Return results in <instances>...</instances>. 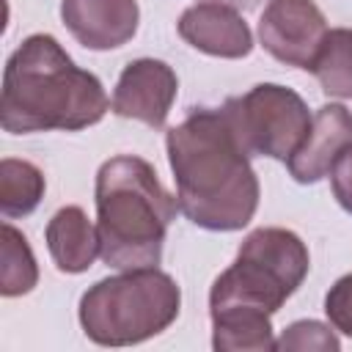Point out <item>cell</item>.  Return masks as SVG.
<instances>
[{"instance_id": "cell-10", "label": "cell", "mask_w": 352, "mask_h": 352, "mask_svg": "<svg viewBox=\"0 0 352 352\" xmlns=\"http://www.w3.org/2000/svg\"><path fill=\"white\" fill-rule=\"evenodd\" d=\"M60 19L82 47L104 52L138 33L140 8L138 0H60Z\"/></svg>"}, {"instance_id": "cell-17", "label": "cell", "mask_w": 352, "mask_h": 352, "mask_svg": "<svg viewBox=\"0 0 352 352\" xmlns=\"http://www.w3.org/2000/svg\"><path fill=\"white\" fill-rule=\"evenodd\" d=\"M275 349H319V352H338L341 349V341L338 336L316 322V319H300V322H292L280 338H275Z\"/></svg>"}, {"instance_id": "cell-3", "label": "cell", "mask_w": 352, "mask_h": 352, "mask_svg": "<svg viewBox=\"0 0 352 352\" xmlns=\"http://www.w3.org/2000/svg\"><path fill=\"white\" fill-rule=\"evenodd\" d=\"M94 198L102 261L113 270L157 267L179 204L154 165L135 154L110 157L96 170Z\"/></svg>"}, {"instance_id": "cell-15", "label": "cell", "mask_w": 352, "mask_h": 352, "mask_svg": "<svg viewBox=\"0 0 352 352\" xmlns=\"http://www.w3.org/2000/svg\"><path fill=\"white\" fill-rule=\"evenodd\" d=\"M47 182L44 173L28 162L6 157L0 162V212L6 217H25L30 214L44 198Z\"/></svg>"}, {"instance_id": "cell-7", "label": "cell", "mask_w": 352, "mask_h": 352, "mask_svg": "<svg viewBox=\"0 0 352 352\" xmlns=\"http://www.w3.org/2000/svg\"><path fill=\"white\" fill-rule=\"evenodd\" d=\"M327 30V19L314 0H270L258 19L261 47L275 60L308 72Z\"/></svg>"}, {"instance_id": "cell-8", "label": "cell", "mask_w": 352, "mask_h": 352, "mask_svg": "<svg viewBox=\"0 0 352 352\" xmlns=\"http://www.w3.org/2000/svg\"><path fill=\"white\" fill-rule=\"evenodd\" d=\"M179 91L176 72L157 58L129 60L116 82L110 110L121 118L143 121L151 129H162Z\"/></svg>"}, {"instance_id": "cell-2", "label": "cell", "mask_w": 352, "mask_h": 352, "mask_svg": "<svg viewBox=\"0 0 352 352\" xmlns=\"http://www.w3.org/2000/svg\"><path fill=\"white\" fill-rule=\"evenodd\" d=\"M110 110L96 74L80 69L50 33L28 36L8 58L0 94V124L11 135L77 132Z\"/></svg>"}, {"instance_id": "cell-14", "label": "cell", "mask_w": 352, "mask_h": 352, "mask_svg": "<svg viewBox=\"0 0 352 352\" xmlns=\"http://www.w3.org/2000/svg\"><path fill=\"white\" fill-rule=\"evenodd\" d=\"M311 72L327 96L352 99V28L327 30Z\"/></svg>"}, {"instance_id": "cell-20", "label": "cell", "mask_w": 352, "mask_h": 352, "mask_svg": "<svg viewBox=\"0 0 352 352\" xmlns=\"http://www.w3.org/2000/svg\"><path fill=\"white\" fill-rule=\"evenodd\" d=\"M214 3H228V6H236V3H242V0H214Z\"/></svg>"}, {"instance_id": "cell-13", "label": "cell", "mask_w": 352, "mask_h": 352, "mask_svg": "<svg viewBox=\"0 0 352 352\" xmlns=\"http://www.w3.org/2000/svg\"><path fill=\"white\" fill-rule=\"evenodd\" d=\"M212 316V346L217 352H267L275 349L272 316L256 311H220Z\"/></svg>"}, {"instance_id": "cell-18", "label": "cell", "mask_w": 352, "mask_h": 352, "mask_svg": "<svg viewBox=\"0 0 352 352\" xmlns=\"http://www.w3.org/2000/svg\"><path fill=\"white\" fill-rule=\"evenodd\" d=\"M324 314L330 327L352 338V272L338 278L324 294Z\"/></svg>"}, {"instance_id": "cell-9", "label": "cell", "mask_w": 352, "mask_h": 352, "mask_svg": "<svg viewBox=\"0 0 352 352\" xmlns=\"http://www.w3.org/2000/svg\"><path fill=\"white\" fill-rule=\"evenodd\" d=\"M179 36L198 52H206L212 58H248L253 50V33L245 22V16L228 6L214 0H201L182 11L176 22Z\"/></svg>"}, {"instance_id": "cell-6", "label": "cell", "mask_w": 352, "mask_h": 352, "mask_svg": "<svg viewBox=\"0 0 352 352\" xmlns=\"http://www.w3.org/2000/svg\"><path fill=\"white\" fill-rule=\"evenodd\" d=\"M223 107L250 157L280 162L302 146L314 118L305 99L278 82H258L248 94L228 99Z\"/></svg>"}, {"instance_id": "cell-1", "label": "cell", "mask_w": 352, "mask_h": 352, "mask_svg": "<svg viewBox=\"0 0 352 352\" xmlns=\"http://www.w3.org/2000/svg\"><path fill=\"white\" fill-rule=\"evenodd\" d=\"M179 212L206 231L245 228L261 198L258 176L226 107H198L165 135Z\"/></svg>"}, {"instance_id": "cell-16", "label": "cell", "mask_w": 352, "mask_h": 352, "mask_svg": "<svg viewBox=\"0 0 352 352\" xmlns=\"http://www.w3.org/2000/svg\"><path fill=\"white\" fill-rule=\"evenodd\" d=\"M3 264H0V294L19 297L33 292L38 283V264L22 231L3 223Z\"/></svg>"}, {"instance_id": "cell-12", "label": "cell", "mask_w": 352, "mask_h": 352, "mask_svg": "<svg viewBox=\"0 0 352 352\" xmlns=\"http://www.w3.org/2000/svg\"><path fill=\"white\" fill-rule=\"evenodd\" d=\"M44 239H47V250L55 267L69 275L85 272L102 253L99 231L80 206L58 209L44 228Z\"/></svg>"}, {"instance_id": "cell-5", "label": "cell", "mask_w": 352, "mask_h": 352, "mask_svg": "<svg viewBox=\"0 0 352 352\" xmlns=\"http://www.w3.org/2000/svg\"><path fill=\"white\" fill-rule=\"evenodd\" d=\"M308 267V248L294 231L278 226L256 228L242 239L234 264L214 278L209 314L256 311L272 316L300 289Z\"/></svg>"}, {"instance_id": "cell-11", "label": "cell", "mask_w": 352, "mask_h": 352, "mask_svg": "<svg viewBox=\"0 0 352 352\" xmlns=\"http://www.w3.org/2000/svg\"><path fill=\"white\" fill-rule=\"evenodd\" d=\"M346 143H352V113L336 102L322 104L311 118V129L302 146L286 160L289 173L300 184H316L330 173Z\"/></svg>"}, {"instance_id": "cell-19", "label": "cell", "mask_w": 352, "mask_h": 352, "mask_svg": "<svg viewBox=\"0 0 352 352\" xmlns=\"http://www.w3.org/2000/svg\"><path fill=\"white\" fill-rule=\"evenodd\" d=\"M330 187H333L338 206L352 214V143H346L341 154L336 157L330 168Z\"/></svg>"}, {"instance_id": "cell-4", "label": "cell", "mask_w": 352, "mask_h": 352, "mask_svg": "<svg viewBox=\"0 0 352 352\" xmlns=\"http://www.w3.org/2000/svg\"><path fill=\"white\" fill-rule=\"evenodd\" d=\"M182 311L179 283L157 270H121L80 297L82 333L99 346H132L168 330Z\"/></svg>"}]
</instances>
